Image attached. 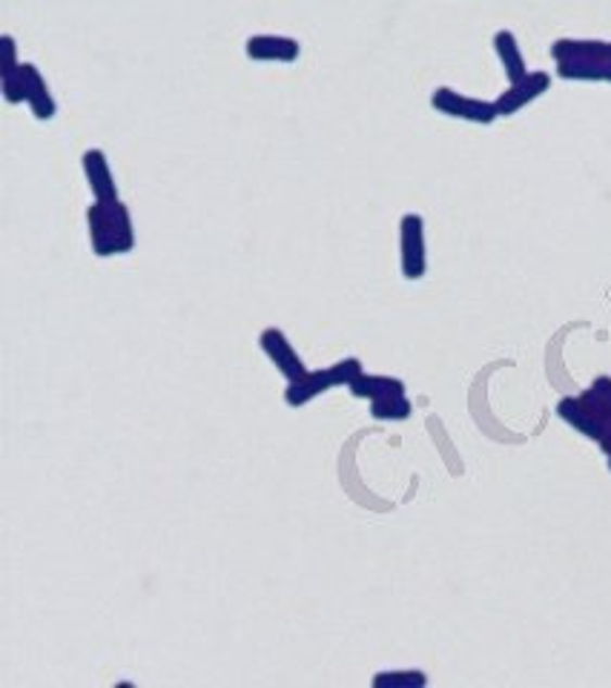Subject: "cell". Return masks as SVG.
Listing matches in <instances>:
<instances>
[{"label": "cell", "mask_w": 611, "mask_h": 688, "mask_svg": "<svg viewBox=\"0 0 611 688\" xmlns=\"http://www.w3.org/2000/svg\"><path fill=\"white\" fill-rule=\"evenodd\" d=\"M557 417L611 454V377H597L580 396L557 402Z\"/></svg>", "instance_id": "6da1fadb"}, {"label": "cell", "mask_w": 611, "mask_h": 688, "mask_svg": "<svg viewBox=\"0 0 611 688\" xmlns=\"http://www.w3.org/2000/svg\"><path fill=\"white\" fill-rule=\"evenodd\" d=\"M89 244L98 258L127 256L136 250V227L132 213L122 199L96 201L87 207Z\"/></svg>", "instance_id": "7a4b0ae2"}, {"label": "cell", "mask_w": 611, "mask_h": 688, "mask_svg": "<svg viewBox=\"0 0 611 688\" xmlns=\"http://www.w3.org/2000/svg\"><path fill=\"white\" fill-rule=\"evenodd\" d=\"M551 58L563 80L611 84V40L560 38L551 43Z\"/></svg>", "instance_id": "3957f363"}, {"label": "cell", "mask_w": 611, "mask_h": 688, "mask_svg": "<svg viewBox=\"0 0 611 688\" xmlns=\"http://www.w3.org/2000/svg\"><path fill=\"white\" fill-rule=\"evenodd\" d=\"M362 359H356V356L336 361V365H330V368L307 370L305 377L288 382L284 402H288V408H305L307 402H314L316 396L333 391L339 384H347V387H351V382H354L356 377H362Z\"/></svg>", "instance_id": "277c9868"}, {"label": "cell", "mask_w": 611, "mask_h": 688, "mask_svg": "<svg viewBox=\"0 0 611 688\" xmlns=\"http://www.w3.org/2000/svg\"><path fill=\"white\" fill-rule=\"evenodd\" d=\"M431 106H434L440 115L468 120V124H480V127H488V124H494V120L499 118L494 101L462 95V92H457V89L450 87H436L434 92H431Z\"/></svg>", "instance_id": "5b68a950"}, {"label": "cell", "mask_w": 611, "mask_h": 688, "mask_svg": "<svg viewBox=\"0 0 611 688\" xmlns=\"http://www.w3.org/2000/svg\"><path fill=\"white\" fill-rule=\"evenodd\" d=\"M399 267L408 281L425 279L428 272V244L425 218L419 213H405L399 221Z\"/></svg>", "instance_id": "8992f818"}, {"label": "cell", "mask_w": 611, "mask_h": 688, "mask_svg": "<svg viewBox=\"0 0 611 688\" xmlns=\"http://www.w3.org/2000/svg\"><path fill=\"white\" fill-rule=\"evenodd\" d=\"M258 344H262V351H265L267 359L273 361L276 368H279V373H282L288 382H293V379L305 377L307 373L305 359L298 356V351L293 347V342L284 336V330L265 328L262 330V336H258Z\"/></svg>", "instance_id": "52a82bcc"}, {"label": "cell", "mask_w": 611, "mask_h": 688, "mask_svg": "<svg viewBox=\"0 0 611 688\" xmlns=\"http://www.w3.org/2000/svg\"><path fill=\"white\" fill-rule=\"evenodd\" d=\"M551 89V75L548 73H529L523 80L508 84V89L494 101L497 104L499 118H511L529 104H534L537 98H543Z\"/></svg>", "instance_id": "ba28073f"}, {"label": "cell", "mask_w": 611, "mask_h": 688, "mask_svg": "<svg viewBox=\"0 0 611 688\" xmlns=\"http://www.w3.org/2000/svg\"><path fill=\"white\" fill-rule=\"evenodd\" d=\"M244 55L262 64H296L302 55V43L288 35H253L244 43Z\"/></svg>", "instance_id": "9c48e42d"}, {"label": "cell", "mask_w": 611, "mask_h": 688, "mask_svg": "<svg viewBox=\"0 0 611 688\" xmlns=\"http://www.w3.org/2000/svg\"><path fill=\"white\" fill-rule=\"evenodd\" d=\"M84 178H87L89 192L96 201H115L118 199V184H115L113 167H110V158H106L104 150H87L81 155Z\"/></svg>", "instance_id": "30bf717a"}, {"label": "cell", "mask_w": 611, "mask_h": 688, "mask_svg": "<svg viewBox=\"0 0 611 688\" xmlns=\"http://www.w3.org/2000/svg\"><path fill=\"white\" fill-rule=\"evenodd\" d=\"M21 75H24L26 87V106L33 110V115L38 120H52L58 115V104L52 92H49V84L43 78V73L35 64H21Z\"/></svg>", "instance_id": "8fae6325"}, {"label": "cell", "mask_w": 611, "mask_h": 688, "mask_svg": "<svg viewBox=\"0 0 611 688\" xmlns=\"http://www.w3.org/2000/svg\"><path fill=\"white\" fill-rule=\"evenodd\" d=\"M494 52H497L499 64H502L508 84H517V80H523L529 75V64H525L520 40H517V35L511 29H499L494 35Z\"/></svg>", "instance_id": "7c38bea8"}, {"label": "cell", "mask_w": 611, "mask_h": 688, "mask_svg": "<svg viewBox=\"0 0 611 688\" xmlns=\"http://www.w3.org/2000/svg\"><path fill=\"white\" fill-rule=\"evenodd\" d=\"M405 391H408L405 382L396 377H373V373H362V377H356L354 382H351V393H354L356 399L368 402L387 399V396H403Z\"/></svg>", "instance_id": "4fadbf2b"}, {"label": "cell", "mask_w": 611, "mask_h": 688, "mask_svg": "<svg viewBox=\"0 0 611 688\" xmlns=\"http://www.w3.org/2000/svg\"><path fill=\"white\" fill-rule=\"evenodd\" d=\"M413 413V405H410L408 396H387V399L370 402V417L379 419V422H405V419Z\"/></svg>", "instance_id": "5bb4252c"}, {"label": "cell", "mask_w": 611, "mask_h": 688, "mask_svg": "<svg viewBox=\"0 0 611 688\" xmlns=\"http://www.w3.org/2000/svg\"><path fill=\"white\" fill-rule=\"evenodd\" d=\"M425 686H428V674L417 672V668L373 674V688H425Z\"/></svg>", "instance_id": "9a60e30c"}, {"label": "cell", "mask_w": 611, "mask_h": 688, "mask_svg": "<svg viewBox=\"0 0 611 688\" xmlns=\"http://www.w3.org/2000/svg\"><path fill=\"white\" fill-rule=\"evenodd\" d=\"M0 43H3V69H0V75H9V73H15L17 66V43L12 35H3L0 38Z\"/></svg>", "instance_id": "2e32d148"}, {"label": "cell", "mask_w": 611, "mask_h": 688, "mask_svg": "<svg viewBox=\"0 0 611 688\" xmlns=\"http://www.w3.org/2000/svg\"><path fill=\"white\" fill-rule=\"evenodd\" d=\"M609 471H611V454H609Z\"/></svg>", "instance_id": "e0dca14e"}]
</instances>
